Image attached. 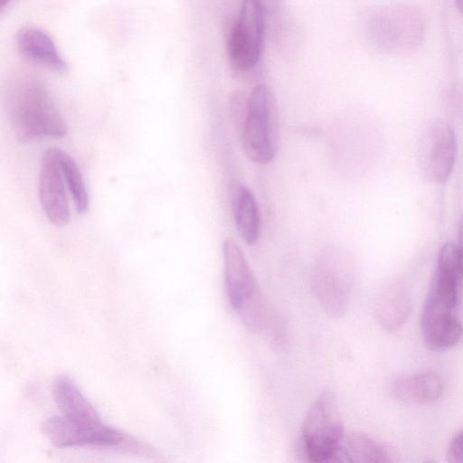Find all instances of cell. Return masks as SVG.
I'll list each match as a JSON object with an SVG mask.
<instances>
[{"mask_svg":"<svg viewBox=\"0 0 463 463\" xmlns=\"http://www.w3.org/2000/svg\"><path fill=\"white\" fill-rule=\"evenodd\" d=\"M391 456L384 446L361 432L344 435L329 463H386Z\"/></svg>","mask_w":463,"mask_h":463,"instance_id":"cell-15","label":"cell"},{"mask_svg":"<svg viewBox=\"0 0 463 463\" xmlns=\"http://www.w3.org/2000/svg\"><path fill=\"white\" fill-rule=\"evenodd\" d=\"M229 199L240 236L247 244H255L260 234V215L251 191L241 182L232 179L229 184Z\"/></svg>","mask_w":463,"mask_h":463,"instance_id":"cell-13","label":"cell"},{"mask_svg":"<svg viewBox=\"0 0 463 463\" xmlns=\"http://www.w3.org/2000/svg\"><path fill=\"white\" fill-rule=\"evenodd\" d=\"M41 430L59 448L95 447L138 456L154 458L155 449L134 436L103 421L95 425H77L62 415H53L43 421Z\"/></svg>","mask_w":463,"mask_h":463,"instance_id":"cell-3","label":"cell"},{"mask_svg":"<svg viewBox=\"0 0 463 463\" xmlns=\"http://www.w3.org/2000/svg\"><path fill=\"white\" fill-rule=\"evenodd\" d=\"M459 274L458 245L447 241L439 250L420 315L423 341L433 351L449 349L462 337L463 326L455 316L458 302Z\"/></svg>","mask_w":463,"mask_h":463,"instance_id":"cell-1","label":"cell"},{"mask_svg":"<svg viewBox=\"0 0 463 463\" xmlns=\"http://www.w3.org/2000/svg\"><path fill=\"white\" fill-rule=\"evenodd\" d=\"M411 311V300L402 288L386 289L377 298L374 316L380 326L387 332H394L407 321Z\"/></svg>","mask_w":463,"mask_h":463,"instance_id":"cell-16","label":"cell"},{"mask_svg":"<svg viewBox=\"0 0 463 463\" xmlns=\"http://www.w3.org/2000/svg\"><path fill=\"white\" fill-rule=\"evenodd\" d=\"M455 4L460 14L463 15V0H455Z\"/></svg>","mask_w":463,"mask_h":463,"instance_id":"cell-22","label":"cell"},{"mask_svg":"<svg viewBox=\"0 0 463 463\" xmlns=\"http://www.w3.org/2000/svg\"><path fill=\"white\" fill-rule=\"evenodd\" d=\"M456 156L457 138L451 126L442 120L431 123L420 146V164L426 175L436 183H446L452 174Z\"/></svg>","mask_w":463,"mask_h":463,"instance_id":"cell-10","label":"cell"},{"mask_svg":"<svg viewBox=\"0 0 463 463\" xmlns=\"http://www.w3.org/2000/svg\"><path fill=\"white\" fill-rule=\"evenodd\" d=\"M58 148H48L42 159L38 193L42 208L55 226L63 227L70 221V207L65 192Z\"/></svg>","mask_w":463,"mask_h":463,"instance_id":"cell-11","label":"cell"},{"mask_svg":"<svg viewBox=\"0 0 463 463\" xmlns=\"http://www.w3.org/2000/svg\"><path fill=\"white\" fill-rule=\"evenodd\" d=\"M11 114L19 141L61 138L67 134L63 118L46 90L37 83L26 85L19 90L14 97Z\"/></svg>","mask_w":463,"mask_h":463,"instance_id":"cell-7","label":"cell"},{"mask_svg":"<svg viewBox=\"0 0 463 463\" xmlns=\"http://www.w3.org/2000/svg\"><path fill=\"white\" fill-rule=\"evenodd\" d=\"M447 460L450 463H463V429L451 439L447 450Z\"/></svg>","mask_w":463,"mask_h":463,"instance_id":"cell-20","label":"cell"},{"mask_svg":"<svg viewBox=\"0 0 463 463\" xmlns=\"http://www.w3.org/2000/svg\"><path fill=\"white\" fill-rule=\"evenodd\" d=\"M263 331L267 332L273 347L284 350L288 346V330L284 319L276 312H271Z\"/></svg>","mask_w":463,"mask_h":463,"instance_id":"cell-18","label":"cell"},{"mask_svg":"<svg viewBox=\"0 0 463 463\" xmlns=\"http://www.w3.org/2000/svg\"><path fill=\"white\" fill-rule=\"evenodd\" d=\"M356 278L354 258L345 250L327 248L316 260L310 276L312 292L331 317L347 311Z\"/></svg>","mask_w":463,"mask_h":463,"instance_id":"cell-4","label":"cell"},{"mask_svg":"<svg viewBox=\"0 0 463 463\" xmlns=\"http://www.w3.org/2000/svg\"><path fill=\"white\" fill-rule=\"evenodd\" d=\"M16 46L23 57L57 73H66L68 64L58 52L52 39L44 31L26 26L15 35Z\"/></svg>","mask_w":463,"mask_h":463,"instance_id":"cell-12","label":"cell"},{"mask_svg":"<svg viewBox=\"0 0 463 463\" xmlns=\"http://www.w3.org/2000/svg\"><path fill=\"white\" fill-rule=\"evenodd\" d=\"M458 253H459V263H460V271L463 276V214L461 215L458 222Z\"/></svg>","mask_w":463,"mask_h":463,"instance_id":"cell-21","label":"cell"},{"mask_svg":"<svg viewBox=\"0 0 463 463\" xmlns=\"http://www.w3.org/2000/svg\"><path fill=\"white\" fill-rule=\"evenodd\" d=\"M264 7L260 0H243L227 41L231 64L237 70L255 67L264 39Z\"/></svg>","mask_w":463,"mask_h":463,"instance_id":"cell-9","label":"cell"},{"mask_svg":"<svg viewBox=\"0 0 463 463\" xmlns=\"http://www.w3.org/2000/svg\"><path fill=\"white\" fill-rule=\"evenodd\" d=\"M10 0H0V5L2 8H4L8 3H9Z\"/></svg>","mask_w":463,"mask_h":463,"instance_id":"cell-23","label":"cell"},{"mask_svg":"<svg viewBox=\"0 0 463 463\" xmlns=\"http://www.w3.org/2000/svg\"><path fill=\"white\" fill-rule=\"evenodd\" d=\"M344 425L337 400L330 390L321 392L305 416L300 446L307 461L329 463L343 439Z\"/></svg>","mask_w":463,"mask_h":463,"instance_id":"cell-8","label":"cell"},{"mask_svg":"<svg viewBox=\"0 0 463 463\" xmlns=\"http://www.w3.org/2000/svg\"><path fill=\"white\" fill-rule=\"evenodd\" d=\"M222 257L224 286L231 307L249 331H263L271 310L243 252L231 238L223 241Z\"/></svg>","mask_w":463,"mask_h":463,"instance_id":"cell-2","label":"cell"},{"mask_svg":"<svg viewBox=\"0 0 463 463\" xmlns=\"http://www.w3.org/2000/svg\"><path fill=\"white\" fill-rule=\"evenodd\" d=\"M241 140L246 156L254 163L268 164L276 155L278 108L273 91L265 84L257 85L248 98Z\"/></svg>","mask_w":463,"mask_h":463,"instance_id":"cell-6","label":"cell"},{"mask_svg":"<svg viewBox=\"0 0 463 463\" xmlns=\"http://www.w3.org/2000/svg\"><path fill=\"white\" fill-rule=\"evenodd\" d=\"M58 157L64 180L73 199L78 213L89 209V195L81 172L76 162L64 151L58 149Z\"/></svg>","mask_w":463,"mask_h":463,"instance_id":"cell-17","label":"cell"},{"mask_svg":"<svg viewBox=\"0 0 463 463\" xmlns=\"http://www.w3.org/2000/svg\"><path fill=\"white\" fill-rule=\"evenodd\" d=\"M444 390L441 377L435 372H420L394 379L391 383L392 396L402 402L428 404L438 401Z\"/></svg>","mask_w":463,"mask_h":463,"instance_id":"cell-14","label":"cell"},{"mask_svg":"<svg viewBox=\"0 0 463 463\" xmlns=\"http://www.w3.org/2000/svg\"><path fill=\"white\" fill-rule=\"evenodd\" d=\"M448 101L452 113L463 121V84H456L450 88Z\"/></svg>","mask_w":463,"mask_h":463,"instance_id":"cell-19","label":"cell"},{"mask_svg":"<svg viewBox=\"0 0 463 463\" xmlns=\"http://www.w3.org/2000/svg\"><path fill=\"white\" fill-rule=\"evenodd\" d=\"M367 31L373 44L392 54H411L421 45L426 22L421 11L411 5L383 6L371 14Z\"/></svg>","mask_w":463,"mask_h":463,"instance_id":"cell-5","label":"cell"}]
</instances>
